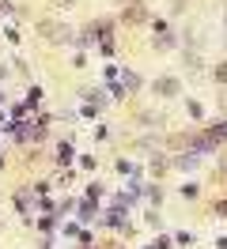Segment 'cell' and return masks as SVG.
<instances>
[{
  "label": "cell",
  "instance_id": "7a4b0ae2",
  "mask_svg": "<svg viewBox=\"0 0 227 249\" xmlns=\"http://www.w3.org/2000/svg\"><path fill=\"white\" fill-rule=\"evenodd\" d=\"M155 94H178V79H174V76L155 79Z\"/></svg>",
  "mask_w": 227,
  "mask_h": 249
},
{
  "label": "cell",
  "instance_id": "3957f363",
  "mask_svg": "<svg viewBox=\"0 0 227 249\" xmlns=\"http://www.w3.org/2000/svg\"><path fill=\"white\" fill-rule=\"evenodd\" d=\"M121 83H125V87H129V91H136V87H140V79H136L133 72H121Z\"/></svg>",
  "mask_w": 227,
  "mask_h": 249
},
{
  "label": "cell",
  "instance_id": "5b68a950",
  "mask_svg": "<svg viewBox=\"0 0 227 249\" xmlns=\"http://www.w3.org/2000/svg\"><path fill=\"white\" fill-rule=\"evenodd\" d=\"M212 140H227V121H224V124H216V128H212Z\"/></svg>",
  "mask_w": 227,
  "mask_h": 249
},
{
  "label": "cell",
  "instance_id": "277c9868",
  "mask_svg": "<svg viewBox=\"0 0 227 249\" xmlns=\"http://www.w3.org/2000/svg\"><path fill=\"white\" fill-rule=\"evenodd\" d=\"M125 19H133V23H136V19H144V8H140V4H133V8H125Z\"/></svg>",
  "mask_w": 227,
  "mask_h": 249
},
{
  "label": "cell",
  "instance_id": "6da1fadb",
  "mask_svg": "<svg viewBox=\"0 0 227 249\" xmlns=\"http://www.w3.org/2000/svg\"><path fill=\"white\" fill-rule=\"evenodd\" d=\"M38 31H42L49 42H68V38H72V31H68V27H61V23H42Z\"/></svg>",
  "mask_w": 227,
  "mask_h": 249
}]
</instances>
